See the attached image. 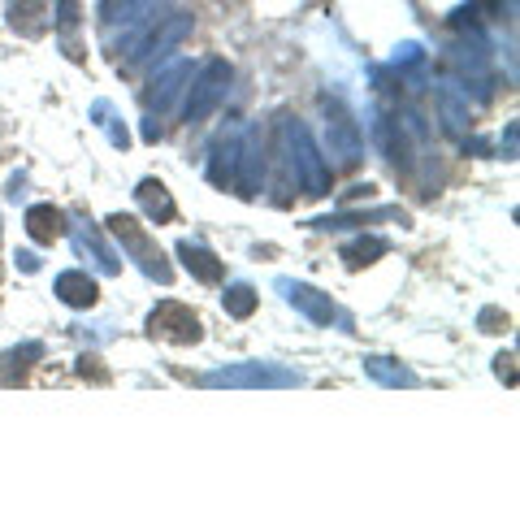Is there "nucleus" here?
<instances>
[{
    "instance_id": "f257e3e1",
    "label": "nucleus",
    "mask_w": 520,
    "mask_h": 520,
    "mask_svg": "<svg viewBox=\"0 0 520 520\" xmlns=\"http://www.w3.org/2000/svg\"><path fill=\"white\" fill-rule=\"evenodd\" d=\"M182 256H187V265H195V273H200L204 282H213V278H221V265H213V256H208V252H200V247L182 243Z\"/></svg>"
},
{
    "instance_id": "f03ea898",
    "label": "nucleus",
    "mask_w": 520,
    "mask_h": 520,
    "mask_svg": "<svg viewBox=\"0 0 520 520\" xmlns=\"http://www.w3.org/2000/svg\"><path fill=\"white\" fill-rule=\"evenodd\" d=\"M61 295L70 299V304H91V299H96V286L87 278H78V273H70V278H61Z\"/></svg>"
},
{
    "instance_id": "7ed1b4c3",
    "label": "nucleus",
    "mask_w": 520,
    "mask_h": 520,
    "mask_svg": "<svg viewBox=\"0 0 520 520\" xmlns=\"http://www.w3.org/2000/svg\"><path fill=\"white\" fill-rule=\"evenodd\" d=\"M291 299H295L299 308H308L317 321H330V312H334L330 304H325V299H317V291H308V286H295V291H291Z\"/></svg>"
},
{
    "instance_id": "20e7f679",
    "label": "nucleus",
    "mask_w": 520,
    "mask_h": 520,
    "mask_svg": "<svg viewBox=\"0 0 520 520\" xmlns=\"http://www.w3.org/2000/svg\"><path fill=\"white\" fill-rule=\"evenodd\" d=\"M252 304H256V299H252V291H247V286H239V291L230 295V312H239V317H243V312H252Z\"/></svg>"
}]
</instances>
